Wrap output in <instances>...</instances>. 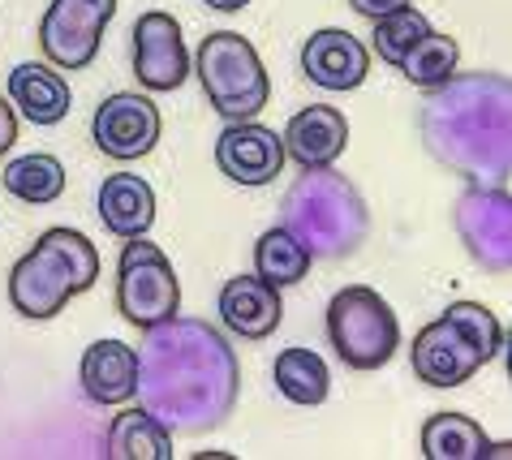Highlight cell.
I'll use <instances>...</instances> for the list:
<instances>
[{
    "label": "cell",
    "instance_id": "obj_1",
    "mask_svg": "<svg viewBox=\"0 0 512 460\" xmlns=\"http://www.w3.org/2000/svg\"><path fill=\"white\" fill-rule=\"evenodd\" d=\"M138 392L155 418L177 435L233 418L241 392V366L233 344L203 319H168L147 327L138 349Z\"/></svg>",
    "mask_w": 512,
    "mask_h": 460
},
{
    "label": "cell",
    "instance_id": "obj_2",
    "mask_svg": "<svg viewBox=\"0 0 512 460\" xmlns=\"http://www.w3.org/2000/svg\"><path fill=\"white\" fill-rule=\"evenodd\" d=\"M508 108L512 86L504 74H452L426 99L418 129L422 142L444 168L461 172L474 185H504L508 181Z\"/></svg>",
    "mask_w": 512,
    "mask_h": 460
},
{
    "label": "cell",
    "instance_id": "obj_3",
    "mask_svg": "<svg viewBox=\"0 0 512 460\" xmlns=\"http://www.w3.org/2000/svg\"><path fill=\"white\" fill-rule=\"evenodd\" d=\"M284 228L315 258H345L371 233V211L345 172L302 168L284 194Z\"/></svg>",
    "mask_w": 512,
    "mask_h": 460
},
{
    "label": "cell",
    "instance_id": "obj_4",
    "mask_svg": "<svg viewBox=\"0 0 512 460\" xmlns=\"http://www.w3.org/2000/svg\"><path fill=\"white\" fill-rule=\"evenodd\" d=\"M194 74L224 121H254L272 99V78H267L259 52L237 31H211L198 43Z\"/></svg>",
    "mask_w": 512,
    "mask_h": 460
},
{
    "label": "cell",
    "instance_id": "obj_5",
    "mask_svg": "<svg viewBox=\"0 0 512 460\" xmlns=\"http://www.w3.org/2000/svg\"><path fill=\"white\" fill-rule=\"evenodd\" d=\"M327 340L349 370H379L401 344V323L375 289L349 284L327 301Z\"/></svg>",
    "mask_w": 512,
    "mask_h": 460
},
{
    "label": "cell",
    "instance_id": "obj_6",
    "mask_svg": "<svg viewBox=\"0 0 512 460\" xmlns=\"http://www.w3.org/2000/svg\"><path fill=\"white\" fill-rule=\"evenodd\" d=\"M177 310H181V284L168 254L151 246L147 237H125L117 263V314L125 323H134L138 332H147L155 323L177 319Z\"/></svg>",
    "mask_w": 512,
    "mask_h": 460
},
{
    "label": "cell",
    "instance_id": "obj_7",
    "mask_svg": "<svg viewBox=\"0 0 512 460\" xmlns=\"http://www.w3.org/2000/svg\"><path fill=\"white\" fill-rule=\"evenodd\" d=\"M457 233L465 241V250L474 254L478 267L504 276L508 258H512V203L504 185H474L457 198Z\"/></svg>",
    "mask_w": 512,
    "mask_h": 460
},
{
    "label": "cell",
    "instance_id": "obj_8",
    "mask_svg": "<svg viewBox=\"0 0 512 460\" xmlns=\"http://www.w3.org/2000/svg\"><path fill=\"white\" fill-rule=\"evenodd\" d=\"M134 78L142 82V91L155 95L177 91L190 78V52L173 13L147 9L134 22Z\"/></svg>",
    "mask_w": 512,
    "mask_h": 460
},
{
    "label": "cell",
    "instance_id": "obj_9",
    "mask_svg": "<svg viewBox=\"0 0 512 460\" xmlns=\"http://www.w3.org/2000/svg\"><path fill=\"white\" fill-rule=\"evenodd\" d=\"M91 138L112 160H142V155H151L155 142H160V108L138 91L108 95L104 104L95 108Z\"/></svg>",
    "mask_w": 512,
    "mask_h": 460
},
{
    "label": "cell",
    "instance_id": "obj_10",
    "mask_svg": "<svg viewBox=\"0 0 512 460\" xmlns=\"http://www.w3.org/2000/svg\"><path fill=\"white\" fill-rule=\"evenodd\" d=\"M74 276H69L65 258L44 241H35L9 271V301L22 319H52L74 297Z\"/></svg>",
    "mask_w": 512,
    "mask_h": 460
},
{
    "label": "cell",
    "instance_id": "obj_11",
    "mask_svg": "<svg viewBox=\"0 0 512 460\" xmlns=\"http://www.w3.org/2000/svg\"><path fill=\"white\" fill-rule=\"evenodd\" d=\"M284 142L276 129L259 121H229V129L216 138V164L237 185H267L284 168Z\"/></svg>",
    "mask_w": 512,
    "mask_h": 460
},
{
    "label": "cell",
    "instance_id": "obj_12",
    "mask_svg": "<svg viewBox=\"0 0 512 460\" xmlns=\"http://www.w3.org/2000/svg\"><path fill=\"white\" fill-rule=\"evenodd\" d=\"M104 18L74 0H52L48 13L39 18V48H44L48 65L56 69H87L99 56V39H104Z\"/></svg>",
    "mask_w": 512,
    "mask_h": 460
},
{
    "label": "cell",
    "instance_id": "obj_13",
    "mask_svg": "<svg viewBox=\"0 0 512 460\" xmlns=\"http://www.w3.org/2000/svg\"><path fill=\"white\" fill-rule=\"evenodd\" d=\"M409 357H414V375L422 383H431V387H461V383L474 379L482 366H487L478 357L474 344H469L457 327L444 319V314H439L435 323H426L422 332L414 336Z\"/></svg>",
    "mask_w": 512,
    "mask_h": 460
},
{
    "label": "cell",
    "instance_id": "obj_14",
    "mask_svg": "<svg viewBox=\"0 0 512 460\" xmlns=\"http://www.w3.org/2000/svg\"><path fill=\"white\" fill-rule=\"evenodd\" d=\"M366 69H371V52L358 35L340 31V26H327L315 31L302 48V74L323 86V91H353V86L366 82Z\"/></svg>",
    "mask_w": 512,
    "mask_h": 460
},
{
    "label": "cell",
    "instance_id": "obj_15",
    "mask_svg": "<svg viewBox=\"0 0 512 460\" xmlns=\"http://www.w3.org/2000/svg\"><path fill=\"white\" fill-rule=\"evenodd\" d=\"M284 155L302 168H332L349 147V121L332 104H315L293 112L284 125Z\"/></svg>",
    "mask_w": 512,
    "mask_h": 460
},
{
    "label": "cell",
    "instance_id": "obj_16",
    "mask_svg": "<svg viewBox=\"0 0 512 460\" xmlns=\"http://www.w3.org/2000/svg\"><path fill=\"white\" fill-rule=\"evenodd\" d=\"M82 392L91 405H125L138 396V349L121 340H95L78 366Z\"/></svg>",
    "mask_w": 512,
    "mask_h": 460
},
{
    "label": "cell",
    "instance_id": "obj_17",
    "mask_svg": "<svg viewBox=\"0 0 512 460\" xmlns=\"http://www.w3.org/2000/svg\"><path fill=\"white\" fill-rule=\"evenodd\" d=\"M220 319L241 340H267L284 319L280 289L259 276H233L220 289Z\"/></svg>",
    "mask_w": 512,
    "mask_h": 460
},
{
    "label": "cell",
    "instance_id": "obj_18",
    "mask_svg": "<svg viewBox=\"0 0 512 460\" xmlns=\"http://www.w3.org/2000/svg\"><path fill=\"white\" fill-rule=\"evenodd\" d=\"M5 91H9V104L35 125H61L69 117V108H74L69 82L56 74V65H39V61L18 65L9 74Z\"/></svg>",
    "mask_w": 512,
    "mask_h": 460
},
{
    "label": "cell",
    "instance_id": "obj_19",
    "mask_svg": "<svg viewBox=\"0 0 512 460\" xmlns=\"http://www.w3.org/2000/svg\"><path fill=\"white\" fill-rule=\"evenodd\" d=\"M99 220L117 237H147L155 224V190L138 172H112L99 185Z\"/></svg>",
    "mask_w": 512,
    "mask_h": 460
},
{
    "label": "cell",
    "instance_id": "obj_20",
    "mask_svg": "<svg viewBox=\"0 0 512 460\" xmlns=\"http://www.w3.org/2000/svg\"><path fill=\"white\" fill-rule=\"evenodd\" d=\"M508 443L487 439L474 418L465 413H435V418L422 422V456L426 460H487V456H504Z\"/></svg>",
    "mask_w": 512,
    "mask_h": 460
},
{
    "label": "cell",
    "instance_id": "obj_21",
    "mask_svg": "<svg viewBox=\"0 0 512 460\" xmlns=\"http://www.w3.org/2000/svg\"><path fill=\"white\" fill-rule=\"evenodd\" d=\"M108 460H173V430L147 405L121 409L108 426Z\"/></svg>",
    "mask_w": 512,
    "mask_h": 460
},
{
    "label": "cell",
    "instance_id": "obj_22",
    "mask_svg": "<svg viewBox=\"0 0 512 460\" xmlns=\"http://www.w3.org/2000/svg\"><path fill=\"white\" fill-rule=\"evenodd\" d=\"M310 263H315V254H310L284 224L267 228V233L259 237V246H254V276L267 280L272 289L302 284L310 276Z\"/></svg>",
    "mask_w": 512,
    "mask_h": 460
},
{
    "label": "cell",
    "instance_id": "obj_23",
    "mask_svg": "<svg viewBox=\"0 0 512 460\" xmlns=\"http://www.w3.org/2000/svg\"><path fill=\"white\" fill-rule=\"evenodd\" d=\"M5 190L26 207H48L65 194V164L56 155H22L5 164Z\"/></svg>",
    "mask_w": 512,
    "mask_h": 460
},
{
    "label": "cell",
    "instance_id": "obj_24",
    "mask_svg": "<svg viewBox=\"0 0 512 460\" xmlns=\"http://www.w3.org/2000/svg\"><path fill=\"white\" fill-rule=\"evenodd\" d=\"M276 387L293 405H323L332 375H327V362L315 349H284L276 357Z\"/></svg>",
    "mask_w": 512,
    "mask_h": 460
},
{
    "label": "cell",
    "instance_id": "obj_25",
    "mask_svg": "<svg viewBox=\"0 0 512 460\" xmlns=\"http://www.w3.org/2000/svg\"><path fill=\"white\" fill-rule=\"evenodd\" d=\"M457 65H461V43L452 35L426 31L414 43V52L401 61V74L414 86H422V91H435V86H444L452 74H457Z\"/></svg>",
    "mask_w": 512,
    "mask_h": 460
},
{
    "label": "cell",
    "instance_id": "obj_26",
    "mask_svg": "<svg viewBox=\"0 0 512 460\" xmlns=\"http://www.w3.org/2000/svg\"><path fill=\"white\" fill-rule=\"evenodd\" d=\"M431 31V22L422 18V13L414 5H405V9H396L388 13V18H379L375 22V31H371V48L383 65H396L401 69V61L409 52H414V43Z\"/></svg>",
    "mask_w": 512,
    "mask_h": 460
},
{
    "label": "cell",
    "instance_id": "obj_27",
    "mask_svg": "<svg viewBox=\"0 0 512 460\" xmlns=\"http://www.w3.org/2000/svg\"><path fill=\"white\" fill-rule=\"evenodd\" d=\"M444 319L457 327V332L469 344H474L482 362L500 357V349H504V327H500V319H495L487 306H478V301H452V306L444 310Z\"/></svg>",
    "mask_w": 512,
    "mask_h": 460
},
{
    "label": "cell",
    "instance_id": "obj_28",
    "mask_svg": "<svg viewBox=\"0 0 512 460\" xmlns=\"http://www.w3.org/2000/svg\"><path fill=\"white\" fill-rule=\"evenodd\" d=\"M39 241L65 258V267H69V276H74L78 293H87L91 284L99 280V254L82 233H74V228H48V233H39Z\"/></svg>",
    "mask_w": 512,
    "mask_h": 460
},
{
    "label": "cell",
    "instance_id": "obj_29",
    "mask_svg": "<svg viewBox=\"0 0 512 460\" xmlns=\"http://www.w3.org/2000/svg\"><path fill=\"white\" fill-rule=\"evenodd\" d=\"M405 5H409V0H349V9H353V13H362V18H371V22L388 18V13L405 9Z\"/></svg>",
    "mask_w": 512,
    "mask_h": 460
},
{
    "label": "cell",
    "instance_id": "obj_30",
    "mask_svg": "<svg viewBox=\"0 0 512 460\" xmlns=\"http://www.w3.org/2000/svg\"><path fill=\"white\" fill-rule=\"evenodd\" d=\"M13 142H18V108L0 95V155H5Z\"/></svg>",
    "mask_w": 512,
    "mask_h": 460
},
{
    "label": "cell",
    "instance_id": "obj_31",
    "mask_svg": "<svg viewBox=\"0 0 512 460\" xmlns=\"http://www.w3.org/2000/svg\"><path fill=\"white\" fill-rule=\"evenodd\" d=\"M74 5H87V9L99 13L104 22H112V13H117V0H74Z\"/></svg>",
    "mask_w": 512,
    "mask_h": 460
},
{
    "label": "cell",
    "instance_id": "obj_32",
    "mask_svg": "<svg viewBox=\"0 0 512 460\" xmlns=\"http://www.w3.org/2000/svg\"><path fill=\"white\" fill-rule=\"evenodd\" d=\"M207 9H220V13H237V9H246L250 0H203Z\"/></svg>",
    "mask_w": 512,
    "mask_h": 460
}]
</instances>
